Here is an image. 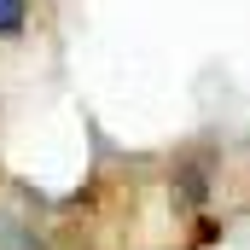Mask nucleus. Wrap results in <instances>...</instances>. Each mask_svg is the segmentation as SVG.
Segmentation results:
<instances>
[{"label": "nucleus", "mask_w": 250, "mask_h": 250, "mask_svg": "<svg viewBox=\"0 0 250 250\" xmlns=\"http://www.w3.org/2000/svg\"><path fill=\"white\" fill-rule=\"evenodd\" d=\"M23 23H29V6L23 0H0V35H23Z\"/></svg>", "instance_id": "obj_1"}]
</instances>
